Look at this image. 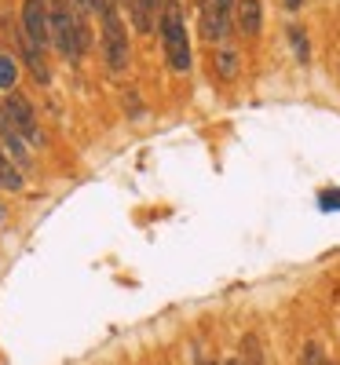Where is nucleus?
I'll return each instance as SVG.
<instances>
[{
  "mask_svg": "<svg viewBox=\"0 0 340 365\" xmlns=\"http://www.w3.org/2000/svg\"><path fill=\"white\" fill-rule=\"evenodd\" d=\"M326 365H329V361H326Z\"/></svg>",
  "mask_w": 340,
  "mask_h": 365,
  "instance_id": "nucleus-22",
  "label": "nucleus"
},
{
  "mask_svg": "<svg viewBox=\"0 0 340 365\" xmlns=\"http://www.w3.org/2000/svg\"><path fill=\"white\" fill-rule=\"evenodd\" d=\"M300 361H304V365H326L322 347H319V344H307V347H304V354H300Z\"/></svg>",
  "mask_w": 340,
  "mask_h": 365,
  "instance_id": "nucleus-15",
  "label": "nucleus"
},
{
  "mask_svg": "<svg viewBox=\"0 0 340 365\" xmlns=\"http://www.w3.org/2000/svg\"><path fill=\"white\" fill-rule=\"evenodd\" d=\"M234 26H238L241 37H256L260 29H264V4H260V0H238Z\"/></svg>",
  "mask_w": 340,
  "mask_h": 365,
  "instance_id": "nucleus-6",
  "label": "nucleus"
},
{
  "mask_svg": "<svg viewBox=\"0 0 340 365\" xmlns=\"http://www.w3.org/2000/svg\"><path fill=\"white\" fill-rule=\"evenodd\" d=\"M212 63H216V73H220V81H234L238 70H241V55L234 44H220L212 55Z\"/></svg>",
  "mask_w": 340,
  "mask_h": 365,
  "instance_id": "nucleus-8",
  "label": "nucleus"
},
{
  "mask_svg": "<svg viewBox=\"0 0 340 365\" xmlns=\"http://www.w3.org/2000/svg\"><path fill=\"white\" fill-rule=\"evenodd\" d=\"M0 120H4L8 128H15L29 146H41V128H37V117H34V106H29L26 96H19V91H8V99L0 103Z\"/></svg>",
  "mask_w": 340,
  "mask_h": 365,
  "instance_id": "nucleus-4",
  "label": "nucleus"
},
{
  "mask_svg": "<svg viewBox=\"0 0 340 365\" xmlns=\"http://www.w3.org/2000/svg\"><path fill=\"white\" fill-rule=\"evenodd\" d=\"M224 365H241V361H238V358H231V361H224Z\"/></svg>",
  "mask_w": 340,
  "mask_h": 365,
  "instance_id": "nucleus-19",
  "label": "nucleus"
},
{
  "mask_svg": "<svg viewBox=\"0 0 340 365\" xmlns=\"http://www.w3.org/2000/svg\"><path fill=\"white\" fill-rule=\"evenodd\" d=\"M70 4H74L81 15H88V11H103V8L110 4V0H70Z\"/></svg>",
  "mask_w": 340,
  "mask_h": 365,
  "instance_id": "nucleus-16",
  "label": "nucleus"
},
{
  "mask_svg": "<svg viewBox=\"0 0 340 365\" xmlns=\"http://www.w3.org/2000/svg\"><path fill=\"white\" fill-rule=\"evenodd\" d=\"M289 44H293V51H296V58L300 63H307V58H311V48H307V37H304V26L300 22H289Z\"/></svg>",
  "mask_w": 340,
  "mask_h": 365,
  "instance_id": "nucleus-13",
  "label": "nucleus"
},
{
  "mask_svg": "<svg viewBox=\"0 0 340 365\" xmlns=\"http://www.w3.org/2000/svg\"><path fill=\"white\" fill-rule=\"evenodd\" d=\"M51 48L70 63H77L88 51V22L66 0H51Z\"/></svg>",
  "mask_w": 340,
  "mask_h": 365,
  "instance_id": "nucleus-1",
  "label": "nucleus"
},
{
  "mask_svg": "<svg viewBox=\"0 0 340 365\" xmlns=\"http://www.w3.org/2000/svg\"><path fill=\"white\" fill-rule=\"evenodd\" d=\"M114 4H117V0H114Z\"/></svg>",
  "mask_w": 340,
  "mask_h": 365,
  "instance_id": "nucleus-21",
  "label": "nucleus"
},
{
  "mask_svg": "<svg viewBox=\"0 0 340 365\" xmlns=\"http://www.w3.org/2000/svg\"><path fill=\"white\" fill-rule=\"evenodd\" d=\"M241 365H267L264 361V347H260L256 336H245V344H241Z\"/></svg>",
  "mask_w": 340,
  "mask_h": 365,
  "instance_id": "nucleus-14",
  "label": "nucleus"
},
{
  "mask_svg": "<svg viewBox=\"0 0 340 365\" xmlns=\"http://www.w3.org/2000/svg\"><path fill=\"white\" fill-rule=\"evenodd\" d=\"M22 37L44 51L51 44V4L48 0H22Z\"/></svg>",
  "mask_w": 340,
  "mask_h": 365,
  "instance_id": "nucleus-5",
  "label": "nucleus"
},
{
  "mask_svg": "<svg viewBox=\"0 0 340 365\" xmlns=\"http://www.w3.org/2000/svg\"><path fill=\"white\" fill-rule=\"evenodd\" d=\"M234 8H238V0H212V15H216V26H220V37H227L234 29Z\"/></svg>",
  "mask_w": 340,
  "mask_h": 365,
  "instance_id": "nucleus-11",
  "label": "nucleus"
},
{
  "mask_svg": "<svg viewBox=\"0 0 340 365\" xmlns=\"http://www.w3.org/2000/svg\"><path fill=\"white\" fill-rule=\"evenodd\" d=\"M0 190H22V172L4 150H0Z\"/></svg>",
  "mask_w": 340,
  "mask_h": 365,
  "instance_id": "nucleus-10",
  "label": "nucleus"
},
{
  "mask_svg": "<svg viewBox=\"0 0 340 365\" xmlns=\"http://www.w3.org/2000/svg\"><path fill=\"white\" fill-rule=\"evenodd\" d=\"M161 48L176 73L191 70V37H187V22H183V8L176 0L161 4Z\"/></svg>",
  "mask_w": 340,
  "mask_h": 365,
  "instance_id": "nucleus-2",
  "label": "nucleus"
},
{
  "mask_svg": "<svg viewBox=\"0 0 340 365\" xmlns=\"http://www.w3.org/2000/svg\"><path fill=\"white\" fill-rule=\"evenodd\" d=\"M129 15H132L136 34H150V29H154V22H161L158 0H129Z\"/></svg>",
  "mask_w": 340,
  "mask_h": 365,
  "instance_id": "nucleus-7",
  "label": "nucleus"
},
{
  "mask_svg": "<svg viewBox=\"0 0 340 365\" xmlns=\"http://www.w3.org/2000/svg\"><path fill=\"white\" fill-rule=\"evenodd\" d=\"M322 208H340V190H326L322 194Z\"/></svg>",
  "mask_w": 340,
  "mask_h": 365,
  "instance_id": "nucleus-17",
  "label": "nucleus"
},
{
  "mask_svg": "<svg viewBox=\"0 0 340 365\" xmlns=\"http://www.w3.org/2000/svg\"><path fill=\"white\" fill-rule=\"evenodd\" d=\"M0 223H4V205H0Z\"/></svg>",
  "mask_w": 340,
  "mask_h": 365,
  "instance_id": "nucleus-20",
  "label": "nucleus"
},
{
  "mask_svg": "<svg viewBox=\"0 0 340 365\" xmlns=\"http://www.w3.org/2000/svg\"><path fill=\"white\" fill-rule=\"evenodd\" d=\"M99 15H103V63H106V70H114V73H125L129 63H132L129 26H125V19H121V11H117L114 0H110Z\"/></svg>",
  "mask_w": 340,
  "mask_h": 365,
  "instance_id": "nucleus-3",
  "label": "nucleus"
},
{
  "mask_svg": "<svg viewBox=\"0 0 340 365\" xmlns=\"http://www.w3.org/2000/svg\"><path fill=\"white\" fill-rule=\"evenodd\" d=\"M300 4H304V0H286V8H289V11H296Z\"/></svg>",
  "mask_w": 340,
  "mask_h": 365,
  "instance_id": "nucleus-18",
  "label": "nucleus"
},
{
  "mask_svg": "<svg viewBox=\"0 0 340 365\" xmlns=\"http://www.w3.org/2000/svg\"><path fill=\"white\" fill-rule=\"evenodd\" d=\"M22 58H26V66L34 70V77H37V84H48L51 81V70H48V63H44V55L29 44L26 37H22Z\"/></svg>",
  "mask_w": 340,
  "mask_h": 365,
  "instance_id": "nucleus-9",
  "label": "nucleus"
},
{
  "mask_svg": "<svg viewBox=\"0 0 340 365\" xmlns=\"http://www.w3.org/2000/svg\"><path fill=\"white\" fill-rule=\"evenodd\" d=\"M19 84V63L11 55H0V91H15Z\"/></svg>",
  "mask_w": 340,
  "mask_h": 365,
  "instance_id": "nucleus-12",
  "label": "nucleus"
}]
</instances>
